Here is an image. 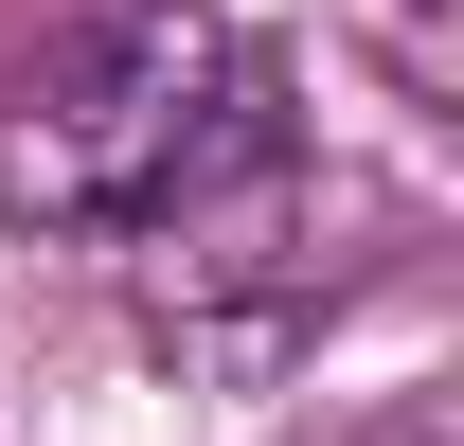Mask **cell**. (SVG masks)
<instances>
[{"label":"cell","mask_w":464,"mask_h":446,"mask_svg":"<svg viewBox=\"0 0 464 446\" xmlns=\"http://www.w3.org/2000/svg\"><path fill=\"white\" fill-rule=\"evenodd\" d=\"M250 143V54H232V18L197 0H125L90 18L72 54L18 72V108H0V215L36 232H143L161 197Z\"/></svg>","instance_id":"6da1fadb"}]
</instances>
